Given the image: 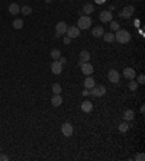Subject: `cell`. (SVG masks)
<instances>
[{
    "label": "cell",
    "mask_w": 145,
    "mask_h": 161,
    "mask_svg": "<svg viewBox=\"0 0 145 161\" xmlns=\"http://www.w3.org/2000/svg\"><path fill=\"white\" fill-rule=\"evenodd\" d=\"M83 12H84V15L90 16V15L94 12V6H93L92 3H87V5H84V7H83Z\"/></svg>",
    "instance_id": "d6986e66"
},
{
    "label": "cell",
    "mask_w": 145,
    "mask_h": 161,
    "mask_svg": "<svg viewBox=\"0 0 145 161\" xmlns=\"http://www.w3.org/2000/svg\"><path fill=\"white\" fill-rule=\"evenodd\" d=\"M9 12L13 15V16H16L18 13H20V7L18 3H12V5H9Z\"/></svg>",
    "instance_id": "ac0fdd59"
},
{
    "label": "cell",
    "mask_w": 145,
    "mask_h": 161,
    "mask_svg": "<svg viewBox=\"0 0 145 161\" xmlns=\"http://www.w3.org/2000/svg\"><path fill=\"white\" fill-rule=\"evenodd\" d=\"M123 77L128 79V80H133V79L137 77V73H135V70H133V68L126 67L125 70H123Z\"/></svg>",
    "instance_id": "8fae6325"
},
{
    "label": "cell",
    "mask_w": 145,
    "mask_h": 161,
    "mask_svg": "<svg viewBox=\"0 0 145 161\" xmlns=\"http://www.w3.org/2000/svg\"><path fill=\"white\" fill-rule=\"evenodd\" d=\"M67 23L66 22H62V20H61V22H58V23H57V26H55V31H57V34H55V38H59V36H61V35H64L67 32Z\"/></svg>",
    "instance_id": "277c9868"
},
{
    "label": "cell",
    "mask_w": 145,
    "mask_h": 161,
    "mask_svg": "<svg viewBox=\"0 0 145 161\" xmlns=\"http://www.w3.org/2000/svg\"><path fill=\"white\" fill-rule=\"evenodd\" d=\"M0 151H2V147H0Z\"/></svg>",
    "instance_id": "8d00e7d4"
},
{
    "label": "cell",
    "mask_w": 145,
    "mask_h": 161,
    "mask_svg": "<svg viewBox=\"0 0 145 161\" xmlns=\"http://www.w3.org/2000/svg\"><path fill=\"white\" fill-rule=\"evenodd\" d=\"M59 57H61V51H59V49H57V48H54L52 51H51V58H54V60H58Z\"/></svg>",
    "instance_id": "d4e9b609"
},
{
    "label": "cell",
    "mask_w": 145,
    "mask_h": 161,
    "mask_svg": "<svg viewBox=\"0 0 145 161\" xmlns=\"http://www.w3.org/2000/svg\"><path fill=\"white\" fill-rule=\"evenodd\" d=\"M99 18H100V22H102V23H107V22H110V20L113 19L110 10H103V12L100 13Z\"/></svg>",
    "instance_id": "30bf717a"
},
{
    "label": "cell",
    "mask_w": 145,
    "mask_h": 161,
    "mask_svg": "<svg viewBox=\"0 0 145 161\" xmlns=\"http://www.w3.org/2000/svg\"><path fill=\"white\" fill-rule=\"evenodd\" d=\"M67 36L68 38H71V39H74V38H79L80 36V29L77 26H68L67 28Z\"/></svg>",
    "instance_id": "5b68a950"
},
{
    "label": "cell",
    "mask_w": 145,
    "mask_h": 161,
    "mask_svg": "<svg viewBox=\"0 0 145 161\" xmlns=\"http://www.w3.org/2000/svg\"><path fill=\"white\" fill-rule=\"evenodd\" d=\"M128 129H129V125H128L126 122H123V123H120V125H119V132H122V134L128 132Z\"/></svg>",
    "instance_id": "4316f807"
},
{
    "label": "cell",
    "mask_w": 145,
    "mask_h": 161,
    "mask_svg": "<svg viewBox=\"0 0 145 161\" xmlns=\"http://www.w3.org/2000/svg\"><path fill=\"white\" fill-rule=\"evenodd\" d=\"M133 116H135L133 110L128 109V110H125V113H123V119H125V122H131L133 119Z\"/></svg>",
    "instance_id": "ffe728a7"
},
{
    "label": "cell",
    "mask_w": 145,
    "mask_h": 161,
    "mask_svg": "<svg viewBox=\"0 0 145 161\" xmlns=\"http://www.w3.org/2000/svg\"><path fill=\"white\" fill-rule=\"evenodd\" d=\"M13 28L15 29H22V28H23V20L22 19H15L13 20Z\"/></svg>",
    "instance_id": "cb8c5ba5"
},
{
    "label": "cell",
    "mask_w": 145,
    "mask_h": 161,
    "mask_svg": "<svg viewBox=\"0 0 145 161\" xmlns=\"http://www.w3.org/2000/svg\"><path fill=\"white\" fill-rule=\"evenodd\" d=\"M97 5H103V3H106V0H94Z\"/></svg>",
    "instance_id": "e575fe53"
},
{
    "label": "cell",
    "mask_w": 145,
    "mask_h": 161,
    "mask_svg": "<svg viewBox=\"0 0 145 161\" xmlns=\"http://www.w3.org/2000/svg\"><path fill=\"white\" fill-rule=\"evenodd\" d=\"M115 41H118L119 44H128L131 41V34L125 29H119L115 32Z\"/></svg>",
    "instance_id": "6da1fadb"
},
{
    "label": "cell",
    "mask_w": 145,
    "mask_h": 161,
    "mask_svg": "<svg viewBox=\"0 0 145 161\" xmlns=\"http://www.w3.org/2000/svg\"><path fill=\"white\" fill-rule=\"evenodd\" d=\"M94 84H96V81H94V79H93L92 75H87V79L84 80V87L90 90V89H93V87H94Z\"/></svg>",
    "instance_id": "e0dca14e"
},
{
    "label": "cell",
    "mask_w": 145,
    "mask_h": 161,
    "mask_svg": "<svg viewBox=\"0 0 145 161\" xmlns=\"http://www.w3.org/2000/svg\"><path fill=\"white\" fill-rule=\"evenodd\" d=\"M51 103H52V106H61L62 105V97H61V94H54L52 99H51Z\"/></svg>",
    "instance_id": "9a60e30c"
},
{
    "label": "cell",
    "mask_w": 145,
    "mask_h": 161,
    "mask_svg": "<svg viewBox=\"0 0 145 161\" xmlns=\"http://www.w3.org/2000/svg\"><path fill=\"white\" fill-rule=\"evenodd\" d=\"M90 94V90L89 89H84V92H83V96H89Z\"/></svg>",
    "instance_id": "836d02e7"
},
{
    "label": "cell",
    "mask_w": 145,
    "mask_h": 161,
    "mask_svg": "<svg viewBox=\"0 0 145 161\" xmlns=\"http://www.w3.org/2000/svg\"><path fill=\"white\" fill-rule=\"evenodd\" d=\"M81 110L83 112H86V113H90L93 110V103L89 100H84L83 103H81Z\"/></svg>",
    "instance_id": "5bb4252c"
},
{
    "label": "cell",
    "mask_w": 145,
    "mask_h": 161,
    "mask_svg": "<svg viewBox=\"0 0 145 161\" xmlns=\"http://www.w3.org/2000/svg\"><path fill=\"white\" fill-rule=\"evenodd\" d=\"M103 34H105V29H103V26H102V25L93 28L92 35L94 36V38H100V36H103Z\"/></svg>",
    "instance_id": "4fadbf2b"
},
{
    "label": "cell",
    "mask_w": 145,
    "mask_h": 161,
    "mask_svg": "<svg viewBox=\"0 0 145 161\" xmlns=\"http://www.w3.org/2000/svg\"><path fill=\"white\" fill-rule=\"evenodd\" d=\"M138 81H135V79H133V80H131L129 81V84H128V87H129V90H131V92H135V90H137V89H138Z\"/></svg>",
    "instance_id": "7402d4cb"
},
{
    "label": "cell",
    "mask_w": 145,
    "mask_h": 161,
    "mask_svg": "<svg viewBox=\"0 0 145 161\" xmlns=\"http://www.w3.org/2000/svg\"><path fill=\"white\" fill-rule=\"evenodd\" d=\"M144 83H145V75L144 74H141V75L138 77V84H144Z\"/></svg>",
    "instance_id": "f1b7e54d"
},
{
    "label": "cell",
    "mask_w": 145,
    "mask_h": 161,
    "mask_svg": "<svg viewBox=\"0 0 145 161\" xmlns=\"http://www.w3.org/2000/svg\"><path fill=\"white\" fill-rule=\"evenodd\" d=\"M80 68H81L83 74H86V75H92L93 71H94L93 65L89 62V61H87V62H81V64H80Z\"/></svg>",
    "instance_id": "8992f818"
},
{
    "label": "cell",
    "mask_w": 145,
    "mask_h": 161,
    "mask_svg": "<svg viewBox=\"0 0 145 161\" xmlns=\"http://www.w3.org/2000/svg\"><path fill=\"white\" fill-rule=\"evenodd\" d=\"M105 93H106V87L102 86V84H94V87L90 89V94L94 96V97H102V96H105Z\"/></svg>",
    "instance_id": "3957f363"
},
{
    "label": "cell",
    "mask_w": 145,
    "mask_h": 161,
    "mask_svg": "<svg viewBox=\"0 0 145 161\" xmlns=\"http://www.w3.org/2000/svg\"><path fill=\"white\" fill-rule=\"evenodd\" d=\"M87 61H90V52H89V51H81V52H80L79 65L81 64V62H87Z\"/></svg>",
    "instance_id": "2e32d148"
},
{
    "label": "cell",
    "mask_w": 145,
    "mask_h": 161,
    "mask_svg": "<svg viewBox=\"0 0 145 161\" xmlns=\"http://www.w3.org/2000/svg\"><path fill=\"white\" fill-rule=\"evenodd\" d=\"M51 2H52V0H45V3H51Z\"/></svg>",
    "instance_id": "d590c367"
},
{
    "label": "cell",
    "mask_w": 145,
    "mask_h": 161,
    "mask_svg": "<svg viewBox=\"0 0 145 161\" xmlns=\"http://www.w3.org/2000/svg\"><path fill=\"white\" fill-rule=\"evenodd\" d=\"M109 23H110V29H112V32H116V31H119V29H120V25H119L118 22H113V20H110Z\"/></svg>",
    "instance_id": "83f0119b"
},
{
    "label": "cell",
    "mask_w": 145,
    "mask_h": 161,
    "mask_svg": "<svg viewBox=\"0 0 145 161\" xmlns=\"http://www.w3.org/2000/svg\"><path fill=\"white\" fill-rule=\"evenodd\" d=\"M61 132H62V135H64V136H71L72 132H74L71 123H68V122L62 123V125H61Z\"/></svg>",
    "instance_id": "52a82bcc"
},
{
    "label": "cell",
    "mask_w": 145,
    "mask_h": 161,
    "mask_svg": "<svg viewBox=\"0 0 145 161\" xmlns=\"http://www.w3.org/2000/svg\"><path fill=\"white\" fill-rule=\"evenodd\" d=\"M62 41H64V44H66V45H70V44H71V38H68V36H66Z\"/></svg>",
    "instance_id": "f546056e"
},
{
    "label": "cell",
    "mask_w": 145,
    "mask_h": 161,
    "mask_svg": "<svg viewBox=\"0 0 145 161\" xmlns=\"http://www.w3.org/2000/svg\"><path fill=\"white\" fill-rule=\"evenodd\" d=\"M7 160H9V157H7L6 154H2V155H0V161H7Z\"/></svg>",
    "instance_id": "1f68e13d"
},
{
    "label": "cell",
    "mask_w": 145,
    "mask_h": 161,
    "mask_svg": "<svg viewBox=\"0 0 145 161\" xmlns=\"http://www.w3.org/2000/svg\"><path fill=\"white\" fill-rule=\"evenodd\" d=\"M92 23H93L92 18H90V16H87V15H84V16L79 18V22H77V28H79L80 31H84V29H89Z\"/></svg>",
    "instance_id": "7a4b0ae2"
},
{
    "label": "cell",
    "mask_w": 145,
    "mask_h": 161,
    "mask_svg": "<svg viewBox=\"0 0 145 161\" xmlns=\"http://www.w3.org/2000/svg\"><path fill=\"white\" fill-rule=\"evenodd\" d=\"M20 13L25 15V16L31 15V13H32V7H29V6H23V7H20Z\"/></svg>",
    "instance_id": "603a6c76"
},
{
    "label": "cell",
    "mask_w": 145,
    "mask_h": 161,
    "mask_svg": "<svg viewBox=\"0 0 145 161\" xmlns=\"http://www.w3.org/2000/svg\"><path fill=\"white\" fill-rule=\"evenodd\" d=\"M119 79H120V74L116 71V70H109V73H107V80L110 81V83H118Z\"/></svg>",
    "instance_id": "9c48e42d"
},
{
    "label": "cell",
    "mask_w": 145,
    "mask_h": 161,
    "mask_svg": "<svg viewBox=\"0 0 145 161\" xmlns=\"http://www.w3.org/2000/svg\"><path fill=\"white\" fill-rule=\"evenodd\" d=\"M133 10H135L133 6H126V7H123V10L119 13V16H120V18H125V19L126 18H131L132 13H133Z\"/></svg>",
    "instance_id": "7c38bea8"
},
{
    "label": "cell",
    "mask_w": 145,
    "mask_h": 161,
    "mask_svg": "<svg viewBox=\"0 0 145 161\" xmlns=\"http://www.w3.org/2000/svg\"><path fill=\"white\" fill-rule=\"evenodd\" d=\"M144 154H139V155H135V160H138V161H144Z\"/></svg>",
    "instance_id": "4dcf8cb0"
},
{
    "label": "cell",
    "mask_w": 145,
    "mask_h": 161,
    "mask_svg": "<svg viewBox=\"0 0 145 161\" xmlns=\"http://www.w3.org/2000/svg\"><path fill=\"white\" fill-rule=\"evenodd\" d=\"M58 61L61 62V64H62V65H64V64L67 62V58H62V57H59V58H58Z\"/></svg>",
    "instance_id": "d6a6232c"
},
{
    "label": "cell",
    "mask_w": 145,
    "mask_h": 161,
    "mask_svg": "<svg viewBox=\"0 0 145 161\" xmlns=\"http://www.w3.org/2000/svg\"><path fill=\"white\" fill-rule=\"evenodd\" d=\"M62 67H64V65H62L58 60H54L52 64H51V71H52L54 74H57V75H58V74L62 73Z\"/></svg>",
    "instance_id": "ba28073f"
},
{
    "label": "cell",
    "mask_w": 145,
    "mask_h": 161,
    "mask_svg": "<svg viewBox=\"0 0 145 161\" xmlns=\"http://www.w3.org/2000/svg\"><path fill=\"white\" fill-rule=\"evenodd\" d=\"M61 90H62V87H61V84H59V83L52 84V93L54 94H59V93H61Z\"/></svg>",
    "instance_id": "484cf974"
},
{
    "label": "cell",
    "mask_w": 145,
    "mask_h": 161,
    "mask_svg": "<svg viewBox=\"0 0 145 161\" xmlns=\"http://www.w3.org/2000/svg\"><path fill=\"white\" fill-rule=\"evenodd\" d=\"M103 39H105V42H113L115 41V34L113 32H105L103 34Z\"/></svg>",
    "instance_id": "44dd1931"
}]
</instances>
